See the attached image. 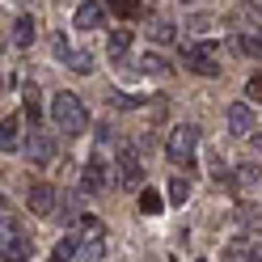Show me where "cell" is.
<instances>
[{
    "label": "cell",
    "instance_id": "cell-1",
    "mask_svg": "<svg viewBox=\"0 0 262 262\" xmlns=\"http://www.w3.org/2000/svg\"><path fill=\"white\" fill-rule=\"evenodd\" d=\"M51 119H55V127L63 136H85L89 110H85V102H80L76 93H55L51 97Z\"/></svg>",
    "mask_w": 262,
    "mask_h": 262
},
{
    "label": "cell",
    "instance_id": "cell-2",
    "mask_svg": "<svg viewBox=\"0 0 262 262\" xmlns=\"http://www.w3.org/2000/svg\"><path fill=\"white\" fill-rule=\"evenodd\" d=\"M0 258L5 262H26L34 258V241L17 220H0Z\"/></svg>",
    "mask_w": 262,
    "mask_h": 262
},
{
    "label": "cell",
    "instance_id": "cell-3",
    "mask_svg": "<svg viewBox=\"0 0 262 262\" xmlns=\"http://www.w3.org/2000/svg\"><path fill=\"white\" fill-rule=\"evenodd\" d=\"M194 148H199V127H194V123L173 127V136L165 140V152H169V161H173V165H190Z\"/></svg>",
    "mask_w": 262,
    "mask_h": 262
},
{
    "label": "cell",
    "instance_id": "cell-4",
    "mask_svg": "<svg viewBox=\"0 0 262 262\" xmlns=\"http://www.w3.org/2000/svg\"><path fill=\"white\" fill-rule=\"evenodd\" d=\"M51 51H55L63 63H68L76 76H89V72H93V55H89V51H76V47L63 38V34H55V38H51Z\"/></svg>",
    "mask_w": 262,
    "mask_h": 262
},
{
    "label": "cell",
    "instance_id": "cell-5",
    "mask_svg": "<svg viewBox=\"0 0 262 262\" xmlns=\"http://www.w3.org/2000/svg\"><path fill=\"white\" fill-rule=\"evenodd\" d=\"M186 72H199V76H216L220 72V63H216V47L211 42H194V47H186Z\"/></svg>",
    "mask_w": 262,
    "mask_h": 262
},
{
    "label": "cell",
    "instance_id": "cell-6",
    "mask_svg": "<svg viewBox=\"0 0 262 262\" xmlns=\"http://www.w3.org/2000/svg\"><path fill=\"white\" fill-rule=\"evenodd\" d=\"M114 169H119V182H123V186H140V182H144V165H140L136 148H119Z\"/></svg>",
    "mask_w": 262,
    "mask_h": 262
},
{
    "label": "cell",
    "instance_id": "cell-7",
    "mask_svg": "<svg viewBox=\"0 0 262 262\" xmlns=\"http://www.w3.org/2000/svg\"><path fill=\"white\" fill-rule=\"evenodd\" d=\"M228 131H233V136H241V140L254 136V110H250V102L228 106Z\"/></svg>",
    "mask_w": 262,
    "mask_h": 262
},
{
    "label": "cell",
    "instance_id": "cell-8",
    "mask_svg": "<svg viewBox=\"0 0 262 262\" xmlns=\"http://www.w3.org/2000/svg\"><path fill=\"white\" fill-rule=\"evenodd\" d=\"M102 21H106V9L97 5V0H85V5L72 13V26L76 30H102Z\"/></svg>",
    "mask_w": 262,
    "mask_h": 262
},
{
    "label": "cell",
    "instance_id": "cell-9",
    "mask_svg": "<svg viewBox=\"0 0 262 262\" xmlns=\"http://www.w3.org/2000/svg\"><path fill=\"white\" fill-rule=\"evenodd\" d=\"M30 211H34V216H51L55 211V190L47 182H38L34 190H30Z\"/></svg>",
    "mask_w": 262,
    "mask_h": 262
},
{
    "label": "cell",
    "instance_id": "cell-10",
    "mask_svg": "<svg viewBox=\"0 0 262 262\" xmlns=\"http://www.w3.org/2000/svg\"><path fill=\"white\" fill-rule=\"evenodd\" d=\"M17 148H21V123L0 119V152H17Z\"/></svg>",
    "mask_w": 262,
    "mask_h": 262
},
{
    "label": "cell",
    "instance_id": "cell-11",
    "mask_svg": "<svg viewBox=\"0 0 262 262\" xmlns=\"http://www.w3.org/2000/svg\"><path fill=\"white\" fill-rule=\"evenodd\" d=\"M106 182H110L106 161H102V157H93L89 165H85V186H89V190H106Z\"/></svg>",
    "mask_w": 262,
    "mask_h": 262
},
{
    "label": "cell",
    "instance_id": "cell-12",
    "mask_svg": "<svg viewBox=\"0 0 262 262\" xmlns=\"http://www.w3.org/2000/svg\"><path fill=\"white\" fill-rule=\"evenodd\" d=\"M30 157H34L38 165H47V161L55 157V144L47 140V136H34V140H30Z\"/></svg>",
    "mask_w": 262,
    "mask_h": 262
},
{
    "label": "cell",
    "instance_id": "cell-13",
    "mask_svg": "<svg viewBox=\"0 0 262 262\" xmlns=\"http://www.w3.org/2000/svg\"><path fill=\"white\" fill-rule=\"evenodd\" d=\"M76 250H80V241H76V237H63L55 250H51V262H72V258H76Z\"/></svg>",
    "mask_w": 262,
    "mask_h": 262
},
{
    "label": "cell",
    "instance_id": "cell-14",
    "mask_svg": "<svg viewBox=\"0 0 262 262\" xmlns=\"http://www.w3.org/2000/svg\"><path fill=\"white\" fill-rule=\"evenodd\" d=\"M140 211H144V216H161V211H165V199H161L157 190H144L140 194Z\"/></svg>",
    "mask_w": 262,
    "mask_h": 262
},
{
    "label": "cell",
    "instance_id": "cell-15",
    "mask_svg": "<svg viewBox=\"0 0 262 262\" xmlns=\"http://www.w3.org/2000/svg\"><path fill=\"white\" fill-rule=\"evenodd\" d=\"M140 72H144V76H165V72H169V63L161 59V55H152V51H148V55L140 59Z\"/></svg>",
    "mask_w": 262,
    "mask_h": 262
},
{
    "label": "cell",
    "instance_id": "cell-16",
    "mask_svg": "<svg viewBox=\"0 0 262 262\" xmlns=\"http://www.w3.org/2000/svg\"><path fill=\"white\" fill-rule=\"evenodd\" d=\"M26 119L30 123H42V102H38V89L26 85Z\"/></svg>",
    "mask_w": 262,
    "mask_h": 262
},
{
    "label": "cell",
    "instance_id": "cell-17",
    "mask_svg": "<svg viewBox=\"0 0 262 262\" xmlns=\"http://www.w3.org/2000/svg\"><path fill=\"white\" fill-rule=\"evenodd\" d=\"M13 38H17V47H30V42H34V21H30V17H17Z\"/></svg>",
    "mask_w": 262,
    "mask_h": 262
},
{
    "label": "cell",
    "instance_id": "cell-18",
    "mask_svg": "<svg viewBox=\"0 0 262 262\" xmlns=\"http://www.w3.org/2000/svg\"><path fill=\"white\" fill-rule=\"evenodd\" d=\"M127 47H131V34H127V30H119V34H110V55H114V63H119V59L127 55Z\"/></svg>",
    "mask_w": 262,
    "mask_h": 262
},
{
    "label": "cell",
    "instance_id": "cell-19",
    "mask_svg": "<svg viewBox=\"0 0 262 262\" xmlns=\"http://www.w3.org/2000/svg\"><path fill=\"white\" fill-rule=\"evenodd\" d=\"M76 258H80V262H102V258H106V245H102V241H89L85 250H76Z\"/></svg>",
    "mask_w": 262,
    "mask_h": 262
},
{
    "label": "cell",
    "instance_id": "cell-20",
    "mask_svg": "<svg viewBox=\"0 0 262 262\" xmlns=\"http://www.w3.org/2000/svg\"><path fill=\"white\" fill-rule=\"evenodd\" d=\"M169 199L173 203H186L190 199V182H186V178H173V182H169Z\"/></svg>",
    "mask_w": 262,
    "mask_h": 262
},
{
    "label": "cell",
    "instance_id": "cell-21",
    "mask_svg": "<svg viewBox=\"0 0 262 262\" xmlns=\"http://www.w3.org/2000/svg\"><path fill=\"white\" fill-rule=\"evenodd\" d=\"M148 34H152L161 47H165V42H173V34H178V30H173L169 21H152V30H148Z\"/></svg>",
    "mask_w": 262,
    "mask_h": 262
},
{
    "label": "cell",
    "instance_id": "cell-22",
    "mask_svg": "<svg viewBox=\"0 0 262 262\" xmlns=\"http://www.w3.org/2000/svg\"><path fill=\"white\" fill-rule=\"evenodd\" d=\"M237 47H241V55H254V59H258V51H262L258 34H237Z\"/></svg>",
    "mask_w": 262,
    "mask_h": 262
},
{
    "label": "cell",
    "instance_id": "cell-23",
    "mask_svg": "<svg viewBox=\"0 0 262 262\" xmlns=\"http://www.w3.org/2000/svg\"><path fill=\"white\" fill-rule=\"evenodd\" d=\"M110 9L119 13V17H136V13H140V0H110Z\"/></svg>",
    "mask_w": 262,
    "mask_h": 262
},
{
    "label": "cell",
    "instance_id": "cell-24",
    "mask_svg": "<svg viewBox=\"0 0 262 262\" xmlns=\"http://www.w3.org/2000/svg\"><path fill=\"white\" fill-rule=\"evenodd\" d=\"M110 102H114V106H123V110H131V106H140V102H144V97H131V93H114V97H110Z\"/></svg>",
    "mask_w": 262,
    "mask_h": 262
},
{
    "label": "cell",
    "instance_id": "cell-25",
    "mask_svg": "<svg viewBox=\"0 0 262 262\" xmlns=\"http://www.w3.org/2000/svg\"><path fill=\"white\" fill-rule=\"evenodd\" d=\"M241 186H258V169L254 165H241Z\"/></svg>",
    "mask_w": 262,
    "mask_h": 262
},
{
    "label": "cell",
    "instance_id": "cell-26",
    "mask_svg": "<svg viewBox=\"0 0 262 262\" xmlns=\"http://www.w3.org/2000/svg\"><path fill=\"white\" fill-rule=\"evenodd\" d=\"M245 93H250V102H258V97H262V80L254 76V80H250V85H245Z\"/></svg>",
    "mask_w": 262,
    "mask_h": 262
},
{
    "label": "cell",
    "instance_id": "cell-27",
    "mask_svg": "<svg viewBox=\"0 0 262 262\" xmlns=\"http://www.w3.org/2000/svg\"><path fill=\"white\" fill-rule=\"evenodd\" d=\"M5 203H9V199H5V194H0V207H5Z\"/></svg>",
    "mask_w": 262,
    "mask_h": 262
},
{
    "label": "cell",
    "instance_id": "cell-28",
    "mask_svg": "<svg viewBox=\"0 0 262 262\" xmlns=\"http://www.w3.org/2000/svg\"><path fill=\"white\" fill-rule=\"evenodd\" d=\"M0 93H5V80H0Z\"/></svg>",
    "mask_w": 262,
    "mask_h": 262
},
{
    "label": "cell",
    "instance_id": "cell-29",
    "mask_svg": "<svg viewBox=\"0 0 262 262\" xmlns=\"http://www.w3.org/2000/svg\"><path fill=\"white\" fill-rule=\"evenodd\" d=\"M0 55H5V42H0Z\"/></svg>",
    "mask_w": 262,
    "mask_h": 262
},
{
    "label": "cell",
    "instance_id": "cell-30",
    "mask_svg": "<svg viewBox=\"0 0 262 262\" xmlns=\"http://www.w3.org/2000/svg\"><path fill=\"white\" fill-rule=\"evenodd\" d=\"M199 262H203V258H199Z\"/></svg>",
    "mask_w": 262,
    "mask_h": 262
}]
</instances>
